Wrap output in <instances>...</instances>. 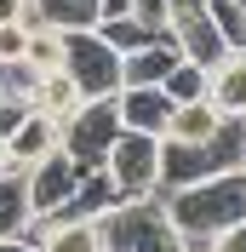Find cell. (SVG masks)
I'll return each instance as SVG.
<instances>
[{"label": "cell", "instance_id": "1", "mask_svg": "<svg viewBox=\"0 0 246 252\" xmlns=\"http://www.w3.org/2000/svg\"><path fill=\"white\" fill-rule=\"evenodd\" d=\"M160 206H166V218L184 235H223V229L246 223V166L200 178V184H184V189H166Z\"/></svg>", "mask_w": 246, "mask_h": 252}, {"label": "cell", "instance_id": "2", "mask_svg": "<svg viewBox=\"0 0 246 252\" xmlns=\"http://www.w3.org/2000/svg\"><path fill=\"white\" fill-rule=\"evenodd\" d=\"M235 166H246V121H229L206 143H166L160 195L166 189H184V184H200V178H217V172H235Z\"/></svg>", "mask_w": 246, "mask_h": 252}, {"label": "cell", "instance_id": "3", "mask_svg": "<svg viewBox=\"0 0 246 252\" xmlns=\"http://www.w3.org/2000/svg\"><path fill=\"white\" fill-rule=\"evenodd\" d=\"M103 247L109 252H184V229L166 218L160 195H149V201H121L103 218Z\"/></svg>", "mask_w": 246, "mask_h": 252}, {"label": "cell", "instance_id": "4", "mask_svg": "<svg viewBox=\"0 0 246 252\" xmlns=\"http://www.w3.org/2000/svg\"><path fill=\"white\" fill-rule=\"evenodd\" d=\"M63 69L86 97L126 92V58L103 40V29H63Z\"/></svg>", "mask_w": 246, "mask_h": 252}, {"label": "cell", "instance_id": "5", "mask_svg": "<svg viewBox=\"0 0 246 252\" xmlns=\"http://www.w3.org/2000/svg\"><path fill=\"white\" fill-rule=\"evenodd\" d=\"M160 160H166V138L121 132L115 149H109V160H103V172L115 178L121 201H149V195H160Z\"/></svg>", "mask_w": 246, "mask_h": 252}, {"label": "cell", "instance_id": "6", "mask_svg": "<svg viewBox=\"0 0 246 252\" xmlns=\"http://www.w3.org/2000/svg\"><path fill=\"white\" fill-rule=\"evenodd\" d=\"M121 132H126V126H121V92H115V97H86L80 115L63 126V149H69L86 172H97V166L109 160V149H115Z\"/></svg>", "mask_w": 246, "mask_h": 252}, {"label": "cell", "instance_id": "7", "mask_svg": "<svg viewBox=\"0 0 246 252\" xmlns=\"http://www.w3.org/2000/svg\"><path fill=\"white\" fill-rule=\"evenodd\" d=\"M80 178H86V166H80L69 149H52L40 166H29V172H23V184H29L34 218H58L63 206H69V195L80 189Z\"/></svg>", "mask_w": 246, "mask_h": 252}, {"label": "cell", "instance_id": "8", "mask_svg": "<svg viewBox=\"0 0 246 252\" xmlns=\"http://www.w3.org/2000/svg\"><path fill=\"white\" fill-rule=\"evenodd\" d=\"M23 241H34L40 252H109L103 218H34Z\"/></svg>", "mask_w": 246, "mask_h": 252}, {"label": "cell", "instance_id": "9", "mask_svg": "<svg viewBox=\"0 0 246 252\" xmlns=\"http://www.w3.org/2000/svg\"><path fill=\"white\" fill-rule=\"evenodd\" d=\"M52 149H63V126L52 121V115L29 109V121L6 138V172H29V166H40Z\"/></svg>", "mask_w": 246, "mask_h": 252}, {"label": "cell", "instance_id": "10", "mask_svg": "<svg viewBox=\"0 0 246 252\" xmlns=\"http://www.w3.org/2000/svg\"><path fill=\"white\" fill-rule=\"evenodd\" d=\"M172 34H178L184 58H189V63H200V69H212V63L229 58V46H223V34H217L212 12H206V0H200V6H184V12L172 17Z\"/></svg>", "mask_w": 246, "mask_h": 252}, {"label": "cell", "instance_id": "11", "mask_svg": "<svg viewBox=\"0 0 246 252\" xmlns=\"http://www.w3.org/2000/svg\"><path fill=\"white\" fill-rule=\"evenodd\" d=\"M172 103L160 86H126L121 92V126L126 132H149V138H166V126H172Z\"/></svg>", "mask_w": 246, "mask_h": 252}, {"label": "cell", "instance_id": "12", "mask_svg": "<svg viewBox=\"0 0 246 252\" xmlns=\"http://www.w3.org/2000/svg\"><path fill=\"white\" fill-rule=\"evenodd\" d=\"M184 63V46H178V34H154L149 46H138L126 58V86H166V75Z\"/></svg>", "mask_w": 246, "mask_h": 252}, {"label": "cell", "instance_id": "13", "mask_svg": "<svg viewBox=\"0 0 246 252\" xmlns=\"http://www.w3.org/2000/svg\"><path fill=\"white\" fill-rule=\"evenodd\" d=\"M206 97L217 103L223 121H246V52H229L223 63L206 69Z\"/></svg>", "mask_w": 246, "mask_h": 252}, {"label": "cell", "instance_id": "14", "mask_svg": "<svg viewBox=\"0 0 246 252\" xmlns=\"http://www.w3.org/2000/svg\"><path fill=\"white\" fill-rule=\"evenodd\" d=\"M223 126H229V121L217 115L212 97H200V103H178V109H172V126H166V143H206V138H217Z\"/></svg>", "mask_w": 246, "mask_h": 252}, {"label": "cell", "instance_id": "15", "mask_svg": "<svg viewBox=\"0 0 246 252\" xmlns=\"http://www.w3.org/2000/svg\"><path fill=\"white\" fill-rule=\"evenodd\" d=\"M29 223H34V206H29L23 172H0V241L29 235Z\"/></svg>", "mask_w": 246, "mask_h": 252}, {"label": "cell", "instance_id": "16", "mask_svg": "<svg viewBox=\"0 0 246 252\" xmlns=\"http://www.w3.org/2000/svg\"><path fill=\"white\" fill-rule=\"evenodd\" d=\"M80 103H86V92L69 80V69L46 75V80H40V92H34V109H40V115H52L58 126H69V121H75V115H80Z\"/></svg>", "mask_w": 246, "mask_h": 252}, {"label": "cell", "instance_id": "17", "mask_svg": "<svg viewBox=\"0 0 246 252\" xmlns=\"http://www.w3.org/2000/svg\"><path fill=\"white\" fill-rule=\"evenodd\" d=\"M34 6L52 29H97L103 17V0H34Z\"/></svg>", "mask_w": 246, "mask_h": 252}, {"label": "cell", "instance_id": "18", "mask_svg": "<svg viewBox=\"0 0 246 252\" xmlns=\"http://www.w3.org/2000/svg\"><path fill=\"white\" fill-rule=\"evenodd\" d=\"M206 12H212L217 34H223V46L246 52V0H206Z\"/></svg>", "mask_w": 246, "mask_h": 252}, {"label": "cell", "instance_id": "19", "mask_svg": "<svg viewBox=\"0 0 246 252\" xmlns=\"http://www.w3.org/2000/svg\"><path fill=\"white\" fill-rule=\"evenodd\" d=\"M160 92H166L172 103H200V97H206V69L184 58V63H178V69L166 75V86H160Z\"/></svg>", "mask_w": 246, "mask_h": 252}, {"label": "cell", "instance_id": "20", "mask_svg": "<svg viewBox=\"0 0 246 252\" xmlns=\"http://www.w3.org/2000/svg\"><path fill=\"white\" fill-rule=\"evenodd\" d=\"M23 58H29L40 75H58V69H63V29H52V23H46V29H34Z\"/></svg>", "mask_w": 246, "mask_h": 252}, {"label": "cell", "instance_id": "21", "mask_svg": "<svg viewBox=\"0 0 246 252\" xmlns=\"http://www.w3.org/2000/svg\"><path fill=\"white\" fill-rule=\"evenodd\" d=\"M40 69H34L29 58H17V63H0V92L6 97H23V103H34V92H40Z\"/></svg>", "mask_w": 246, "mask_h": 252}, {"label": "cell", "instance_id": "22", "mask_svg": "<svg viewBox=\"0 0 246 252\" xmlns=\"http://www.w3.org/2000/svg\"><path fill=\"white\" fill-rule=\"evenodd\" d=\"M97 29H103V40L121 52V58H132L138 46H149V40H154V29H143L138 17H109V23H97Z\"/></svg>", "mask_w": 246, "mask_h": 252}, {"label": "cell", "instance_id": "23", "mask_svg": "<svg viewBox=\"0 0 246 252\" xmlns=\"http://www.w3.org/2000/svg\"><path fill=\"white\" fill-rule=\"evenodd\" d=\"M126 17H138L143 29L166 34V29H172V17H178V0H132V12H126Z\"/></svg>", "mask_w": 246, "mask_h": 252}, {"label": "cell", "instance_id": "24", "mask_svg": "<svg viewBox=\"0 0 246 252\" xmlns=\"http://www.w3.org/2000/svg\"><path fill=\"white\" fill-rule=\"evenodd\" d=\"M29 52V29L23 23H0V63H17Z\"/></svg>", "mask_w": 246, "mask_h": 252}, {"label": "cell", "instance_id": "25", "mask_svg": "<svg viewBox=\"0 0 246 252\" xmlns=\"http://www.w3.org/2000/svg\"><path fill=\"white\" fill-rule=\"evenodd\" d=\"M29 109H34V103H23V97H6V92H0V138H12L17 126L29 121Z\"/></svg>", "mask_w": 246, "mask_h": 252}, {"label": "cell", "instance_id": "26", "mask_svg": "<svg viewBox=\"0 0 246 252\" xmlns=\"http://www.w3.org/2000/svg\"><path fill=\"white\" fill-rule=\"evenodd\" d=\"M212 252H246V223H235V229H223Z\"/></svg>", "mask_w": 246, "mask_h": 252}, {"label": "cell", "instance_id": "27", "mask_svg": "<svg viewBox=\"0 0 246 252\" xmlns=\"http://www.w3.org/2000/svg\"><path fill=\"white\" fill-rule=\"evenodd\" d=\"M0 23H23V0H0Z\"/></svg>", "mask_w": 246, "mask_h": 252}, {"label": "cell", "instance_id": "28", "mask_svg": "<svg viewBox=\"0 0 246 252\" xmlns=\"http://www.w3.org/2000/svg\"><path fill=\"white\" fill-rule=\"evenodd\" d=\"M132 12V0H103V17H97V23H109V17H126Z\"/></svg>", "mask_w": 246, "mask_h": 252}, {"label": "cell", "instance_id": "29", "mask_svg": "<svg viewBox=\"0 0 246 252\" xmlns=\"http://www.w3.org/2000/svg\"><path fill=\"white\" fill-rule=\"evenodd\" d=\"M0 252H40V247H34V241H23V235H17V241H0Z\"/></svg>", "mask_w": 246, "mask_h": 252}, {"label": "cell", "instance_id": "30", "mask_svg": "<svg viewBox=\"0 0 246 252\" xmlns=\"http://www.w3.org/2000/svg\"><path fill=\"white\" fill-rule=\"evenodd\" d=\"M0 172H6V138H0Z\"/></svg>", "mask_w": 246, "mask_h": 252}, {"label": "cell", "instance_id": "31", "mask_svg": "<svg viewBox=\"0 0 246 252\" xmlns=\"http://www.w3.org/2000/svg\"><path fill=\"white\" fill-rule=\"evenodd\" d=\"M184 6H200V0H178V12H184Z\"/></svg>", "mask_w": 246, "mask_h": 252}]
</instances>
